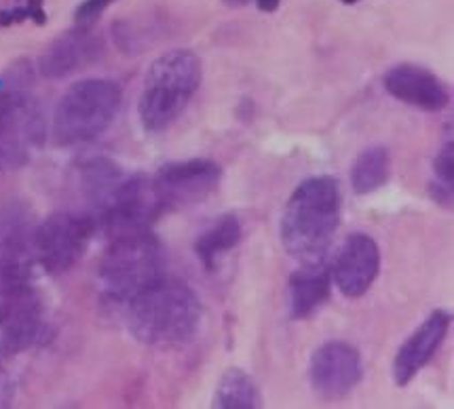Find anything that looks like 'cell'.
<instances>
[{
    "mask_svg": "<svg viewBox=\"0 0 454 409\" xmlns=\"http://www.w3.org/2000/svg\"><path fill=\"white\" fill-rule=\"evenodd\" d=\"M123 313L136 340L151 346H178L197 334L203 308L191 287L163 276L131 296Z\"/></svg>",
    "mask_w": 454,
    "mask_h": 409,
    "instance_id": "cell-1",
    "label": "cell"
},
{
    "mask_svg": "<svg viewBox=\"0 0 454 409\" xmlns=\"http://www.w3.org/2000/svg\"><path fill=\"white\" fill-rule=\"evenodd\" d=\"M342 197L330 175L304 180L292 192L281 218V243L298 262H321L340 224Z\"/></svg>",
    "mask_w": 454,
    "mask_h": 409,
    "instance_id": "cell-2",
    "label": "cell"
},
{
    "mask_svg": "<svg viewBox=\"0 0 454 409\" xmlns=\"http://www.w3.org/2000/svg\"><path fill=\"white\" fill-rule=\"evenodd\" d=\"M201 59L191 49H174L154 59L144 76L137 112L144 129L160 134L180 119L199 85H201Z\"/></svg>",
    "mask_w": 454,
    "mask_h": 409,
    "instance_id": "cell-3",
    "label": "cell"
},
{
    "mask_svg": "<svg viewBox=\"0 0 454 409\" xmlns=\"http://www.w3.org/2000/svg\"><path fill=\"white\" fill-rule=\"evenodd\" d=\"M165 276V251L153 230L110 236L99 262V285L110 304H123L137 291Z\"/></svg>",
    "mask_w": 454,
    "mask_h": 409,
    "instance_id": "cell-4",
    "label": "cell"
},
{
    "mask_svg": "<svg viewBox=\"0 0 454 409\" xmlns=\"http://www.w3.org/2000/svg\"><path fill=\"white\" fill-rule=\"evenodd\" d=\"M121 102L123 91L114 81L87 79L74 82L55 108V143L66 148L93 142L114 123Z\"/></svg>",
    "mask_w": 454,
    "mask_h": 409,
    "instance_id": "cell-5",
    "label": "cell"
},
{
    "mask_svg": "<svg viewBox=\"0 0 454 409\" xmlns=\"http://www.w3.org/2000/svg\"><path fill=\"white\" fill-rule=\"evenodd\" d=\"M45 114L24 91L0 93V171L24 167L45 142Z\"/></svg>",
    "mask_w": 454,
    "mask_h": 409,
    "instance_id": "cell-6",
    "label": "cell"
},
{
    "mask_svg": "<svg viewBox=\"0 0 454 409\" xmlns=\"http://www.w3.org/2000/svg\"><path fill=\"white\" fill-rule=\"evenodd\" d=\"M96 220L87 213L58 212L35 228L36 262L49 274H64L81 262L90 247Z\"/></svg>",
    "mask_w": 454,
    "mask_h": 409,
    "instance_id": "cell-7",
    "label": "cell"
},
{
    "mask_svg": "<svg viewBox=\"0 0 454 409\" xmlns=\"http://www.w3.org/2000/svg\"><path fill=\"white\" fill-rule=\"evenodd\" d=\"M220 180L223 169L214 160L191 158L165 163L151 178V186L160 213H169L203 203L218 190Z\"/></svg>",
    "mask_w": 454,
    "mask_h": 409,
    "instance_id": "cell-8",
    "label": "cell"
},
{
    "mask_svg": "<svg viewBox=\"0 0 454 409\" xmlns=\"http://www.w3.org/2000/svg\"><path fill=\"white\" fill-rule=\"evenodd\" d=\"M45 308L32 283L0 289V355H20L45 336Z\"/></svg>",
    "mask_w": 454,
    "mask_h": 409,
    "instance_id": "cell-9",
    "label": "cell"
},
{
    "mask_svg": "<svg viewBox=\"0 0 454 409\" xmlns=\"http://www.w3.org/2000/svg\"><path fill=\"white\" fill-rule=\"evenodd\" d=\"M35 228L21 204L0 209V289L30 283L36 262Z\"/></svg>",
    "mask_w": 454,
    "mask_h": 409,
    "instance_id": "cell-10",
    "label": "cell"
},
{
    "mask_svg": "<svg viewBox=\"0 0 454 409\" xmlns=\"http://www.w3.org/2000/svg\"><path fill=\"white\" fill-rule=\"evenodd\" d=\"M364 375L362 357L353 344L330 340L313 352L309 380L324 401H340L359 384Z\"/></svg>",
    "mask_w": 454,
    "mask_h": 409,
    "instance_id": "cell-11",
    "label": "cell"
},
{
    "mask_svg": "<svg viewBox=\"0 0 454 409\" xmlns=\"http://www.w3.org/2000/svg\"><path fill=\"white\" fill-rule=\"evenodd\" d=\"M379 273L380 250L372 236L364 232H353L351 236H347L332 266L334 283L339 285L342 296L353 297V300L365 296Z\"/></svg>",
    "mask_w": 454,
    "mask_h": 409,
    "instance_id": "cell-12",
    "label": "cell"
},
{
    "mask_svg": "<svg viewBox=\"0 0 454 409\" xmlns=\"http://www.w3.org/2000/svg\"><path fill=\"white\" fill-rule=\"evenodd\" d=\"M391 97L425 112H440L450 104V91L434 72L417 64H397L383 79Z\"/></svg>",
    "mask_w": 454,
    "mask_h": 409,
    "instance_id": "cell-13",
    "label": "cell"
},
{
    "mask_svg": "<svg viewBox=\"0 0 454 409\" xmlns=\"http://www.w3.org/2000/svg\"><path fill=\"white\" fill-rule=\"evenodd\" d=\"M452 325V314L444 311L431 313L420 323L410 338L403 342L393 359V380L397 386H408L420 374V369L427 365L440 346L444 344L448 331Z\"/></svg>",
    "mask_w": 454,
    "mask_h": 409,
    "instance_id": "cell-14",
    "label": "cell"
},
{
    "mask_svg": "<svg viewBox=\"0 0 454 409\" xmlns=\"http://www.w3.org/2000/svg\"><path fill=\"white\" fill-rule=\"evenodd\" d=\"M102 53V38L93 35L91 27L76 26V30L66 32L47 47V51L41 55L38 70L45 79H66V76L96 64Z\"/></svg>",
    "mask_w": 454,
    "mask_h": 409,
    "instance_id": "cell-15",
    "label": "cell"
},
{
    "mask_svg": "<svg viewBox=\"0 0 454 409\" xmlns=\"http://www.w3.org/2000/svg\"><path fill=\"white\" fill-rule=\"evenodd\" d=\"M332 276L324 262H309L290 276V317L296 320L313 317L330 300Z\"/></svg>",
    "mask_w": 454,
    "mask_h": 409,
    "instance_id": "cell-16",
    "label": "cell"
},
{
    "mask_svg": "<svg viewBox=\"0 0 454 409\" xmlns=\"http://www.w3.org/2000/svg\"><path fill=\"white\" fill-rule=\"evenodd\" d=\"M243 239V226L235 215H220L195 241V253L205 270L218 268L220 259L235 250Z\"/></svg>",
    "mask_w": 454,
    "mask_h": 409,
    "instance_id": "cell-17",
    "label": "cell"
},
{
    "mask_svg": "<svg viewBox=\"0 0 454 409\" xmlns=\"http://www.w3.org/2000/svg\"><path fill=\"white\" fill-rule=\"evenodd\" d=\"M79 174L82 192H85L87 201L91 203L96 213L104 207V203H106L110 195L114 192V188L125 178L123 169H121L114 160L104 157L87 158L85 163H81Z\"/></svg>",
    "mask_w": 454,
    "mask_h": 409,
    "instance_id": "cell-18",
    "label": "cell"
},
{
    "mask_svg": "<svg viewBox=\"0 0 454 409\" xmlns=\"http://www.w3.org/2000/svg\"><path fill=\"white\" fill-rule=\"evenodd\" d=\"M212 405L218 409H256L262 407V397L250 374L231 367L215 386Z\"/></svg>",
    "mask_w": 454,
    "mask_h": 409,
    "instance_id": "cell-19",
    "label": "cell"
},
{
    "mask_svg": "<svg viewBox=\"0 0 454 409\" xmlns=\"http://www.w3.org/2000/svg\"><path fill=\"white\" fill-rule=\"evenodd\" d=\"M391 157L383 146H374L364 150L351 167V188L359 197L376 192L389 181Z\"/></svg>",
    "mask_w": 454,
    "mask_h": 409,
    "instance_id": "cell-20",
    "label": "cell"
},
{
    "mask_svg": "<svg viewBox=\"0 0 454 409\" xmlns=\"http://www.w3.org/2000/svg\"><path fill=\"white\" fill-rule=\"evenodd\" d=\"M24 7L0 11V26H13L21 24V21L32 19L35 24L43 26L47 21L45 9H43V0H24Z\"/></svg>",
    "mask_w": 454,
    "mask_h": 409,
    "instance_id": "cell-21",
    "label": "cell"
},
{
    "mask_svg": "<svg viewBox=\"0 0 454 409\" xmlns=\"http://www.w3.org/2000/svg\"><path fill=\"white\" fill-rule=\"evenodd\" d=\"M434 171L437 184L452 188L454 184V142L448 140L434 160Z\"/></svg>",
    "mask_w": 454,
    "mask_h": 409,
    "instance_id": "cell-22",
    "label": "cell"
},
{
    "mask_svg": "<svg viewBox=\"0 0 454 409\" xmlns=\"http://www.w3.org/2000/svg\"><path fill=\"white\" fill-rule=\"evenodd\" d=\"M113 3H114V0H85V3H82L74 13L76 26L91 27L99 19V15L104 13V9H106L108 4H113Z\"/></svg>",
    "mask_w": 454,
    "mask_h": 409,
    "instance_id": "cell-23",
    "label": "cell"
},
{
    "mask_svg": "<svg viewBox=\"0 0 454 409\" xmlns=\"http://www.w3.org/2000/svg\"><path fill=\"white\" fill-rule=\"evenodd\" d=\"M11 390H13V386H11V380L9 375L0 369V407H7L9 401H11Z\"/></svg>",
    "mask_w": 454,
    "mask_h": 409,
    "instance_id": "cell-24",
    "label": "cell"
},
{
    "mask_svg": "<svg viewBox=\"0 0 454 409\" xmlns=\"http://www.w3.org/2000/svg\"><path fill=\"white\" fill-rule=\"evenodd\" d=\"M256 4L262 13H275V11L279 9L281 0H256Z\"/></svg>",
    "mask_w": 454,
    "mask_h": 409,
    "instance_id": "cell-25",
    "label": "cell"
},
{
    "mask_svg": "<svg viewBox=\"0 0 454 409\" xmlns=\"http://www.w3.org/2000/svg\"><path fill=\"white\" fill-rule=\"evenodd\" d=\"M226 7H232V9H239V7H246L250 0H223Z\"/></svg>",
    "mask_w": 454,
    "mask_h": 409,
    "instance_id": "cell-26",
    "label": "cell"
},
{
    "mask_svg": "<svg viewBox=\"0 0 454 409\" xmlns=\"http://www.w3.org/2000/svg\"><path fill=\"white\" fill-rule=\"evenodd\" d=\"M339 3H342V4H357L359 0H339Z\"/></svg>",
    "mask_w": 454,
    "mask_h": 409,
    "instance_id": "cell-27",
    "label": "cell"
}]
</instances>
